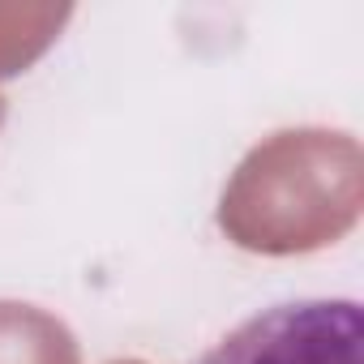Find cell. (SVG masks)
I'll return each mask as SVG.
<instances>
[{
	"mask_svg": "<svg viewBox=\"0 0 364 364\" xmlns=\"http://www.w3.org/2000/svg\"><path fill=\"white\" fill-rule=\"evenodd\" d=\"M351 146L347 133H274L236 167L219 202V228L253 253L321 249L355 223V210L330 206V163Z\"/></svg>",
	"mask_w": 364,
	"mask_h": 364,
	"instance_id": "6da1fadb",
	"label": "cell"
},
{
	"mask_svg": "<svg viewBox=\"0 0 364 364\" xmlns=\"http://www.w3.org/2000/svg\"><path fill=\"white\" fill-rule=\"evenodd\" d=\"M198 364H364V313L355 300H283L232 334Z\"/></svg>",
	"mask_w": 364,
	"mask_h": 364,
	"instance_id": "7a4b0ae2",
	"label": "cell"
},
{
	"mask_svg": "<svg viewBox=\"0 0 364 364\" xmlns=\"http://www.w3.org/2000/svg\"><path fill=\"white\" fill-rule=\"evenodd\" d=\"M0 364H82V355L60 317L0 300Z\"/></svg>",
	"mask_w": 364,
	"mask_h": 364,
	"instance_id": "3957f363",
	"label": "cell"
},
{
	"mask_svg": "<svg viewBox=\"0 0 364 364\" xmlns=\"http://www.w3.org/2000/svg\"><path fill=\"white\" fill-rule=\"evenodd\" d=\"M0 120H5V99H0Z\"/></svg>",
	"mask_w": 364,
	"mask_h": 364,
	"instance_id": "277c9868",
	"label": "cell"
},
{
	"mask_svg": "<svg viewBox=\"0 0 364 364\" xmlns=\"http://www.w3.org/2000/svg\"><path fill=\"white\" fill-rule=\"evenodd\" d=\"M129 364H133V360H129Z\"/></svg>",
	"mask_w": 364,
	"mask_h": 364,
	"instance_id": "5b68a950",
	"label": "cell"
}]
</instances>
